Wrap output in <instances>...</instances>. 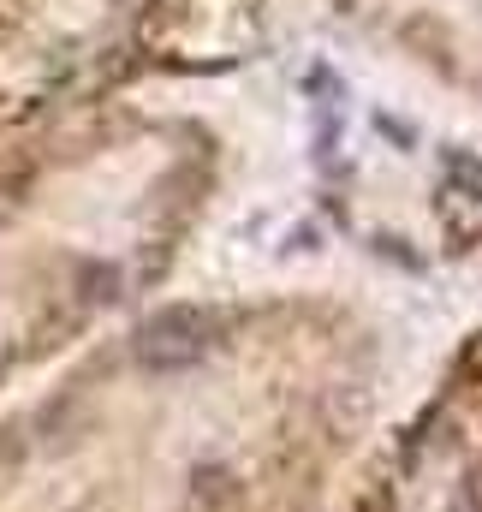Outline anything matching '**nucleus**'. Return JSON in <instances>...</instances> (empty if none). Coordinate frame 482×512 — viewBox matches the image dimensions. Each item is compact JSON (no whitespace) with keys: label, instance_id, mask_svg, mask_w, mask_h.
<instances>
[{"label":"nucleus","instance_id":"f257e3e1","mask_svg":"<svg viewBox=\"0 0 482 512\" xmlns=\"http://www.w3.org/2000/svg\"><path fill=\"white\" fill-rule=\"evenodd\" d=\"M131 358H137L143 370H191V364L209 358V328H203L191 310H179V316H155V322L137 328Z\"/></svg>","mask_w":482,"mask_h":512}]
</instances>
